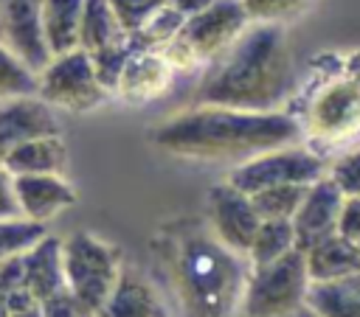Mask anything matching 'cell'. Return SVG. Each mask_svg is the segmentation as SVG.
Segmentation results:
<instances>
[{"label": "cell", "mask_w": 360, "mask_h": 317, "mask_svg": "<svg viewBox=\"0 0 360 317\" xmlns=\"http://www.w3.org/2000/svg\"><path fill=\"white\" fill-rule=\"evenodd\" d=\"M287 317H315V314H312V311H309L307 306H301V309H295V311H290Z\"/></svg>", "instance_id": "37"}, {"label": "cell", "mask_w": 360, "mask_h": 317, "mask_svg": "<svg viewBox=\"0 0 360 317\" xmlns=\"http://www.w3.org/2000/svg\"><path fill=\"white\" fill-rule=\"evenodd\" d=\"M129 53H132V48H129V39H127V36L90 53L93 73H96L98 84H101L107 93H115V84H118V79H121V70H124Z\"/></svg>", "instance_id": "27"}, {"label": "cell", "mask_w": 360, "mask_h": 317, "mask_svg": "<svg viewBox=\"0 0 360 317\" xmlns=\"http://www.w3.org/2000/svg\"><path fill=\"white\" fill-rule=\"evenodd\" d=\"M17 213L31 222H48L76 205V191L62 174H22L11 177Z\"/></svg>", "instance_id": "13"}, {"label": "cell", "mask_w": 360, "mask_h": 317, "mask_svg": "<svg viewBox=\"0 0 360 317\" xmlns=\"http://www.w3.org/2000/svg\"><path fill=\"white\" fill-rule=\"evenodd\" d=\"M45 224L42 222H31L25 216H3L0 219V258H11V255H22L25 250H31L42 236H45Z\"/></svg>", "instance_id": "26"}, {"label": "cell", "mask_w": 360, "mask_h": 317, "mask_svg": "<svg viewBox=\"0 0 360 317\" xmlns=\"http://www.w3.org/2000/svg\"><path fill=\"white\" fill-rule=\"evenodd\" d=\"M0 39H3V22H0Z\"/></svg>", "instance_id": "39"}, {"label": "cell", "mask_w": 360, "mask_h": 317, "mask_svg": "<svg viewBox=\"0 0 360 317\" xmlns=\"http://www.w3.org/2000/svg\"><path fill=\"white\" fill-rule=\"evenodd\" d=\"M107 3H110L112 14H115L118 25L127 34H132L135 28H141L160 6H166V0H107Z\"/></svg>", "instance_id": "30"}, {"label": "cell", "mask_w": 360, "mask_h": 317, "mask_svg": "<svg viewBox=\"0 0 360 317\" xmlns=\"http://www.w3.org/2000/svg\"><path fill=\"white\" fill-rule=\"evenodd\" d=\"M338 236L360 247V196H343L340 216H338Z\"/></svg>", "instance_id": "31"}, {"label": "cell", "mask_w": 360, "mask_h": 317, "mask_svg": "<svg viewBox=\"0 0 360 317\" xmlns=\"http://www.w3.org/2000/svg\"><path fill=\"white\" fill-rule=\"evenodd\" d=\"M340 205H343V194L338 191V185L323 174L321 180H315L298 210L292 213L290 224H292V236H295V250H309L312 244L323 241L326 236H332L338 230V216H340Z\"/></svg>", "instance_id": "11"}, {"label": "cell", "mask_w": 360, "mask_h": 317, "mask_svg": "<svg viewBox=\"0 0 360 317\" xmlns=\"http://www.w3.org/2000/svg\"><path fill=\"white\" fill-rule=\"evenodd\" d=\"M37 95V73L0 39V101Z\"/></svg>", "instance_id": "25"}, {"label": "cell", "mask_w": 360, "mask_h": 317, "mask_svg": "<svg viewBox=\"0 0 360 317\" xmlns=\"http://www.w3.org/2000/svg\"><path fill=\"white\" fill-rule=\"evenodd\" d=\"M250 22H281L301 14L309 0H239Z\"/></svg>", "instance_id": "29"}, {"label": "cell", "mask_w": 360, "mask_h": 317, "mask_svg": "<svg viewBox=\"0 0 360 317\" xmlns=\"http://www.w3.org/2000/svg\"><path fill=\"white\" fill-rule=\"evenodd\" d=\"M205 222L211 233L236 255L248 258L250 241L262 224L253 202L248 194L236 191L228 182L211 185L205 194Z\"/></svg>", "instance_id": "10"}, {"label": "cell", "mask_w": 360, "mask_h": 317, "mask_svg": "<svg viewBox=\"0 0 360 317\" xmlns=\"http://www.w3.org/2000/svg\"><path fill=\"white\" fill-rule=\"evenodd\" d=\"M0 166L11 174V177H22V174H62L68 166V149L62 135H51V137H37L28 140L17 149H11Z\"/></svg>", "instance_id": "19"}, {"label": "cell", "mask_w": 360, "mask_h": 317, "mask_svg": "<svg viewBox=\"0 0 360 317\" xmlns=\"http://www.w3.org/2000/svg\"><path fill=\"white\" fill-rule=\"evenodd\" d=\"M121 267V250L93 233L82 230L62 238L65 289L76 297L87 317H96L101 311L118 281Z\"/></svg>", "instance_id": "5"}, {"label": "cell", "mask_w": 360, "mask_h": 317, "mask_svg": "<svg viewBox=\"0 0 360 317\" xmlns=\"http://www.w3.org/2000/svg\"><path fill=\"white\" fill-rule=\"evenodd\" d=\"M3 216H17V202L11 191V174L0 166V219Z\"/></svg>", "instance_id": "34"}, {"label": "cell", "mask_w": 360, "mask_h": 317, "mask_svg": "<svg viewBox=\"0 0 360 317\" xmlns=\"http://www.w3.org/2000/svg\"><path fill=\"white\" fill-rule=\"evenodd\" d=\"M323 174H326L323 154L315 151L312 146L292 143V146L270 149L264 154H256V157L233 166L225 182L250 196V194H256L262 188H273V185H312Z\"/></svg>", "instance_id": "8"}, {"label": "cell", "mask_w": 360, "mask_h": 317, "mask_svg": "<svg viewBox=\"0 0 360 317\" xmlns=\"http://www.w3.org/2000/svg\"><path fill=\"white\" fill-rule=\"evenodd\" d=\"M59 132L62 126L53 107H48L39 95H17L0 101V160L28 140L51 137Z\"/></svg>", "instance_id": "12"}, {"label": "cell", "mask_w": 360, "mask_h": 317, "mask_svg": "<svg viewBox=\"0 0 360 317\" xmlns=\"http://www.w3.org/2000/svg\"><path fill=\"white\" fill-rule=\"evenodd\" d=\"M155 258L186 317H236L250 261L231 252L205 219H177L152 238Z\"/></svg>", "instance_id": "1"}, {"label": "cell", "mask_w": 360, "mask_h": 317, "mask_svg": "<svg viewBox=\"0 0 360 317\" xmlns=\"http://www.w3.org/2000/svg\"><path fill=\"white\" fill-rule=\"evenodd\" d=\"M309 185H273V188H262L256 194H250V202L259 213V219H292V213L298 210L304 194Z\"/></svg>", "instance_id": "24"}, {"label": "cell", "mask_w": 360, "mask_h": 317, "mask_svg": "<svg viewBox=\"0 0 360 317\" xmlns=\"http://www.w3.org/2000/svg\"><path fill=\"white\" fill-rule=\"evenodd\" d=\"M304 140L301 123L278 112H245L211 104H194L152 129V143L180 160L194 163H245L270 149Z\"/></svg>", "instance_id": "3"}, {"label": "cell", "mask_w": 360, "mask_h": 317, "mask_svg": "<svg viewBox=\"0 0 360 317\" xmlns=\"http://www.w3.org/2000/svg\"><path fill=\"white\" fill-rule=\"evenodd\" d=\"M84 0H42L39 31L51 56L79 48V20Z\"/></svg>", "instance_id": "20"}, {"label": "cell", "mask_w": 360, "mask_h": 317, "mask_svg": "<svg viewBox=\"0 0 360 317\" xmlns=\"http://www.w3.org/2000/svg\"><path fill=\"white\" fill-rule=\"evenodd\" d=\"M248 25L250 20L239 0H214L208 8L188 17L177 36L158 53L169 62L172 70H188L194 65L217 59Z\"/></svg>", "instance_id": "6"}, {"label": "cell", "mask_w": 360, "mask_h": 317, "mask_svg": "<svg viewBox=\"0 0 360 317\" xmlns=\"http://www.w3.org/2000/svg\"><path fill=\"white\" fill-rule=\"evenodd\" d=\"M309 278L304 267V252L290 250L287 255L250 267L245 295H242V317H287L290 311L304 306Z\"/></svg>", "instance_id": "7"}, {"label": "cell", "mask_w": 360, "mask_h": 317, "mask_svg": "<svg viewBox=\"0 0 360 317\" xmlns=\"http://www.w3.org/2000/svg\"><path fill=\"white\" fill-rule=\"evenodd\" d=\"M214 0H166V6H172L180 17H194V14H200L202 8H208Z\"/></svg>", "instance_id": "35"}, {"label": "cell", "mask_w": 360, "mask_h": 317, "mask_svg": "<svg viewBox=\"0 0 360 317\" xmlns=\"http://www.w3.org/2000/svg\"><path fill=\"white\" fill-rule=\"evenodd\" d=\"M6 317H42V311H39V306H31L22 311H6Z\"/></svg>", "instance_id": "36"}, {"label": "cell", "mask_w": 360, "mask_h": 317, "mask_svg": "<svg viewBox=\"0 0 360 317\" xmlns=\"http://www.w3.org/2000/svg\"><path fill=\"white\" fill-rule=\"evenodd\" d=\"M0 317H6V309H3V303H0Z\"/></svg>", "instance_id": "38"}, {"label": "cell", "mask_w": 360, "mask_h": 317, "mask_svg": "<svg viewBox=\"0 0 360 317\" xmlns=\"http://www.w3.org/2000/svg\"><path fill=\"white\" fill-rule=\"evenodd\" d=\"M22 278L25 289L37 303L65 289V272H62V238L45 233L31 250L22 252Z\"/></svg>", "instance_id": "17"}, {"label": "cell", "mask_w": 360, "mask_h": 317, "mask_svg": "<svg viewBox=\"0 0 360 317\" xmlns=\"http://www.w3.org/2000/svg\"><path fill=\"white\" fill-rule=\"evenodd\" d=\"M304 306L315 317H360V272L338 281L309 283Z\"/></svg>", "instance_id": "21"}, {"label": "cell", "mask_w": 360, "mask_h": 317, "mask_svg": "<svg viewBox=\"0 0 360 317\" xmlns=\"http://www.w3.org/2000/svg\"><path fill=\"white\" fill-rule=\"evenodd\" d=\"M96 317H174V314L169 311L166 300L143 272L132 267H121L118 281Z\"/></svg>", "instance_id": "15"}, {"label": "cell", "mask_w": 360, "mask_h": 317, "mask_svg": "<svg viewBox=\"0 0 360 317\" xmlns=\"http://www.w3.org/2000/svg\"><path fill=\"white\" fill-rule=\"evenodd\" d=\"M295 62L281 22H250L202 73L194 104L278 112L295 95Z\"/></svg>", "instance_id": "2"}, {"label": "cell", "mask_w": 360, "mask_h": 317, "mask_svg": "<svg viewBox=\"0 0 360 317\" xmlns=\"http://www.w3.org/2000/svg\"><path fill=\"white\" fill-rule=\"evenodd\" d=\"M169 81H172V67L158 50H132L121 70L115 93L129 104H143L163 95Z\"/></svg>", "instance_id": "16"}, {"label": "cell", "mask_w": 360, "mask_h": 317, "mask_svg": "<svg viewBox=\"0 0 360 317\" xmlns=\"http://www.w3.org/2000/svg\"><path fill=\"white\" fill-rule=\"evenodd\" d=\"M39 311H42V317H87V314L82 311V306L76 303V297H73L68 289H62V292L45 297V300L39 303Z\"/></svg>", "instance_id": "32"}, {"label": "cell", "mask_w": 360, "mask_h": 317, "mask_svg": "<svg viewBox=\"0 0 360 317\" xmlns=\"http://www.w3.org/2000/svg\"><path fill=\"white\" fill-rule=\"evenodd\" d=\"M124 36H127V31L118 25L107 0H84L82 3V20H79V48L82 50L93 53V50L112 45Z\"/></svg>", "instance_id": "22"}, {"label": "cell", "mask_w": 360, "mask_h": 317, "mask_svg": "<svg viewBox=\"0 0 360 317\" xmlns=\"http://www.w3.org/2000/svg\"><path fill=\"white\" fill-rule=\"evenodd\" d=\"M25 286L22 278V255H11V258H0V297L8 292H17Z\"/></svg>", "instance_id": "33"}, {"label": "cell", "mask_w": 360, "mask_h": 317, "mask_svg": "<svg viewBox=\"0 0 360 317\" xmlns=\"http://www.w3.org/2000/svg\"><path fill=\"white\" fill-rule=\"evenodd\" d=\"M326 177L343 196H360V149L343 151L332 163H326Z\"/></svg>", "instance_id": "28"}, {"label": "cell", "mask_w": 360, "mask_h": 317, "mask_svg": "<svg viewBox=\"0 0 360 317\" xmlns=\"http://www.w3.org/2000/svg\"><path fill=\"white\" fill-rule=\"evenodd\" d=\"M39 6L42 0H0L3 42L37 73L48 59V48L39 31Z\"/></svg>", "instance_id": "14"}, {"label": "cell", "mask_w": 360, "mask_h": 317, "mask_svg": "<svg viewBox=\"0 0 360 317\" xmlns=\"http://www.w3.org/2000/svg\"><path fill=\"white\" fill-rule=\"evenodd\" d=\"M307 137L338 146L360 132V79L340 70L338 76L315 81L307 95H292L287 109Z\"/></svg>", "instance_id": "4"}, {"label": "cell", "mask_w": 360, "mask_h": 317, "mask_svg": "<svg viewBox=\"0 0 360 317\" xmlns=\"http://www.w3.org/2000/svg\"><path fill=\"white\" fill-rule=\"evenodd\" d=\"M290 250H295L292 224L287 219H262V224L250 241L248 261H250V267H262V264H270V261L287 255Z\"/></svg>", "instance_id": "23"}, {"label": "cell", "mask_w": 360, "mask_h": 317, "mask_svg": "<svg viewBox=\"0 0 360 317\" xmlns=\"http://www.w3.org/2000/svg\"><path fill=\"white\" fill-rule=\"evenodd\" d=\"M37 95L48 107H59L68 112H90L107 101V90L98 84L90 53L82 48L51 56L37 70Z\"/></svg>", "instance_id": "9"}, {"label": "cell", "mask_w": 360, "mask_h": 317, "mask_svg": "<svg viewBox=\"0 0 360 317\" xmlns=\"http://www.w3.org/2000/svg\"><path fill=\"white\" fill-rule=\"evenodd\" d=\"M304 267H307L309 283H323V281H338V278L354 275V272H360V247H354L343 236L332 233L323 241L304 250Z\"/></svg>", "instance_id": "18"}]
</instances>
